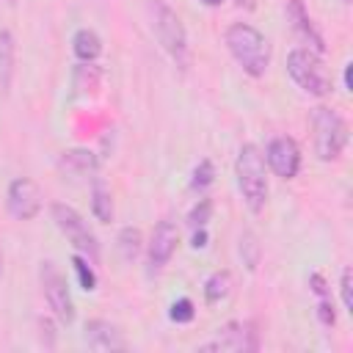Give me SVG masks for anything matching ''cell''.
<instances>
[{"label":"cell","instance_id":"obj_1","mask_svg":"<svg viewBox=\"0 0 353 353\" xmlns=\"http://www.w3.org/2000/svg\"><path fill=\"white\" fill-rule=\"evenodd\" d=\"M226 47L232 52V58L243 66L245 74L251 77H262L268 72L270 63V47L268 39L248 22H234L226 30Z\"/></svg>","mask_w":353,"mask_h":353},{"label":"cell","instance_id":"obj_2","mask_svg":"<svg viewBox=\"0 0 353 353\" xmlns=\"http://www.w3.org/2000/svg\"><path fill=\"white\" fill-rule=\"evenodd\" d=\"M237 188L243 193V201L251 212H262L268 201V174H265V154L254 143H243L234 160Z\"/></svg>","mask_w":353,"mask_h":353},{"label":"cell","instance_id":"obj_3","mask_svg":"<svg viewBox=\"0 0 353 353\" xmlns=\"http://www.w3.org/2000/svg\"><path fill=\"white\" fill-rule=\"evenodd\" d=\"M149 19H152V30H154L160 47L171 55V61L179 69H188V61H190L188 33H185V25L176 17V11L171 6H165L163 0H149Z\"/></svg>","mask_w":353,"mask_h":353},{"label":"cell","instance_id":"obj_4","mask_svg":"<svg viewBox=\"0 0 353 353\" xmlns=\"http://www.w3.org/2000/svg\"><path fill=\"white\" fill-rule=\"evenodd\" d=\"M312 130H314V154L323 163L339 160L347 146V121L334 108H314L312 113Z\"/></svg>","mask_w":353,"mask_h":353},{"label":"cell","instance_id":"obj_5","mask_svg":"<svg viewBox=\"0 0 353 353\" xmlns=\"http://www.w3.org/2000/svg\"><path fill=\"white\" fill-rule=\"evenodd\" d=\"M287 74L292 77V83L312 94V97H325L331 91V80L328 72L323 66L320 52L309 50V47H292L287 55Z\"/></svg>","mask_w":353,"mask_h":353},{"label":"cell","instance_id":"obj_6","mask_svg":"<svg viewBox=\"0 0 353 353\" xmlns=\"http://www.w3.org/2000/svg\"><path fill=\"white\" fill-rule=\"evenodd\" d=\"M50 215H52L58 232L72 243V248H74L80 256H85L91 265H97V262H99V243H97L94 232L88 229V223L83 221V215H80L74 207L63 204V201H55V204L50 207Z\"/></svg>","mask_w":353,"mask_h":353},{"label":"cell","instance_id":"obj_7","mask_svg":"<svg viewBox=\"0 0 353 353\" xmlns=\"http://www.w3.org/2000/svg\"><path fill=\"white\" fill-rule=\"evenodd\" d=\"M39 276H41V292H44L47 306L52 309V314L61 323L69 325L74 320V303H72V292H69L66 276L55 268V262H41Z\"/></svg>","mask_w":353,"mask_h":353},{"label":"cell","instance_id":"obj_8","mask_svg":"<svg viewBox=\"0 0 353 353\" xmlns=\"http://www.w3.org/2000/svg\"><path fill=\"white\" fill-rule=\"evenodd\" d=\"M6 207H8V215L17 218V221H30L39 215L41 210V190L33 179L28 176H17L8 190H6Z\"/></svg>","mask_w":353,"mask_h":353},{"label":"cell","instance_id":"obj_9","mask_svg":"<svg viewBox=\"0 0 353 353\" xmlns=\"http://www.w3.org/2000/svg\"><path fill=\"white\" fill-rule=\"evenodd\" d=\"M265 160H268L270 171L281 179H295L301 171V149L290 135L273 138L265 149Z\"/></svg>","mask_w":353,"mask_h":353},{"label":"cell","instance_id":"obj_10","mask_svg":"<svg viewBox=\"0 0 353 353\" xmlns=\"http://www.w3.org/2000/svg\"><path fill=\"white\" fill-rule=\"evenodd\" d=\"M176 243H179V232L171 221H160L152 232V240H149V265L152 270H163L174 251H176Z\"/></svg>","mask_w":353,"mask_h":353},{"label":"cell","instance_id":"obj_11","mask_svg":"<svg viewBox=\"0 0 353 353\" xmlns=\"http://www.w3.org/2000/svg\"><path fill=\"white\" fill-rule=\"evenodd\" d=\"M256 347V331H248V325L243 323H226L223 328H218V336L207 345H201V350H254Z\"/></svg>","mask_w":353,"mask_h":353},{"label":"cell","instance_id":"obj_12","mask_svg":"<svg viewBox=\"0 0 353 353\" xmlns=\"http://www.w3.org/2000/svg\"><path fill=\"white\" fill-rule=\"evenodd\" d=\"M85 342L91 350H99V353H113V350L127 347L121 331L108 320H88L85 323Z\"/></svg>","mask_w":353,"mask_h":353},{"label":"cell","instance_id":"obj_13","mask_svg":"<svg viewBox=\"0 0 353 353\" xmlns=\"http://www.w3.org/2000/svg\"><path fill=\"white\" fill-rule=\"evenodd\" d=\"M287 17H290V22H292V30L303 39V44H306L309 50H314V52L323 55V52H325V41H323L320 30L314 28L309 11L303 8V0H290V6H287Z\"/></svg>","mask_w":353,"mask_h":353},{"label":"cell","instance_id":"obj_14","mask_svg":"<svg viewBox=\"0 0 353 353\" xmlns=\"http://www.w3.org/2000/svg\"><path fill=\"white\" fill-rule=\"evenodd\" d=\"M14 63H17V41L11 30H0V88L8 94L14 80Z\"/></svg>","mask_w":353,"mask_h":353},{"label":"cell","instance_id":"obj_15","mask_svg":"<svg viewBox=\"0 0 353 353\" xmlns=\"http://www.w3.org/2000/svg\"><path fill=\"white\" fill-rule=\"evenodd\" d=\"M72 50H74V55H77L83 63H91V61H97L99 52H102V39H99L94 30L80 28V30L74 33V39H72Z\"/></svg>","mask_w":353,"mask_h":353},{"label":"cell","instance_id":"obj_16","mask_svg":"<svg viewBox=\"0 0 353 353\" xmlns=\"http://www.w3.org/2000/svg\"><path fill=\"white\" fill-rule=\"evenodd\" d=\"M61 165L72 174H91L97 171V157L88 149H69L61 154Z\"/></svg>","mask_w":353,"mask_h":353},{"label":"cell","instance_id":"obj_17","mask_svg":"<svg viewBox=\"0 0 353 353\" xmlns=\"http://www.w3.org/2000/svg\"><path fill=\"white\" fill-rule=\"evenodd\" d=\"M91 212L97 215V221L108 223L113 218V199H110V190L105 188V182H94L91 188Z\"/></svg>","mask_w":353,"mask_h":353},{"label":"cell","instance_id":"obj_18","mask_svg":"<svg viewBox=\"0 0 353 353\" xmlns=\"http://www.w3.org/2000/svg\"><path fill=\"white\" fill-rule=\"evenodd\" d=\"M229 290H232V276H229L226 270H218V273H212V276L204 281V298H207L210 303H218L221 298H226Z\"/></svg>","mask_w":353,"mask_h":353},{"label":"cell","instance_id":"obj_19","mask_svg":"<svg viewBox=\"0 0 353 353\" xmlns=\"http://www.w3.org/2000/svg\"><path fill=\"white\" fill-rule=\"evenodd\" d=\"M119 251H121V256L127 262H132L138 256V251H141V232L132 229V226H124L119 232Z\"/></svg>","mask_w":353,"mask_h":353},{"label":"cell","instance_id":"obj_20","mask_svg":"<svg viewBox=\"0 0 353 353\" xmlns=\"http://www.w3.org/2000/svg\"><path fill=\"white\" fill-rule=\"evenodd\" d=\"M99 69L97 66H91V63H80L77 69H74V88L77 91H94L97 85H99Z\"/></svg>","mask_w":353,"mask_h":353},{"label":"cell","instance_id":"obj_21","mask_svg":"<svg viewBox=\"0 0 353 353\" xmlns=\"http://www.w3.org/2000/svg\"><path fill=\"white\" fill-rule=\"evenodd\" d=\"M72 268H74V273H77V281H80V287L85 290V292H91V290H97V273H94V268H91V262L85 259V256H72Z\"/></svg>","mask_w":353,"mask_h":353},{"label":"cell","instance_id":"obj_22","mask_svg":"<svg viewBox=\"0 0 353 353\" xmlns=\"http://www.w3.org/2000/svg\"><path fill=\"white\" fill-rule=\"evenodd\" d=\"M240 256H243L248 270H256V265H259V243H256V237L251 232H245L240 237Z\"/></svg>","mask_w":353,"mask_h":353},{"label":"cell","instance_id":"obj_23","mask_svg":"<svg viewBox=\"0 0 353 353\" xmlns=\"http://www.w3.org/2000/svg\"><path fill=\"white\" fill-rule=\"evenodd\" d=\"M212 176H215V168L210 160H201L196 168H193V179H190V188L193 190H204L207 185H212Z\"/></svg>","mask_w":353,"mask_h":353},{"label":"cell","instance_id":"obj_24","mask_svg":"<svg viewBox=\"0 0 353 353\" xmlns=\"http://www.w3.org/2000/svg\"><path fill=\"white\" fill-rule=\"evenodd\" d=\"M168 317H171L174 323H190V320L196 317V306H193V301H190V298H179V301H174Z\"/></svg>","mask_w":353,"mask_h":353},{"label":"cell","instance_id":"obj_25","mask_svg":"<svg viewBox=\"0 0 353 353\" xmlns=\"http://www.w3.org/2000/svg\"><path fill=\"white\" fill-rule=\"evenodd\" d=\"M210 215H212V201L210 199H199L193 204V210L188 212V221H190V226H207Z\"/></svg>","mask_w":353,"mask_h":353},{"label":"cell","instance_id":"obj_26","mask_svg":"<svg viewBox=\"0 0 353 353\" xmlns=\"http://www.w3.org/2000/svg\"><path fill=\"white\" fill-rule=\"evenodd\" d=\"M339 292H342V306H345V312L353 314V273H350V268H342Z\"/></svg>","mask_w":353,"mask_h":353},{"label":"cell","instance_id":"obj_27","mask_svg":"<svg viewBox=\"0 0 353 353\" xmlns=\"http://www.w3.org/2000/svg\"><path fill=\"white\" fill-rule=\"evenodd\" d=\"M317 317H320V323H323L325 328H331V325L336 323V312H334V303H331L328 295L317 301Z\"/></svg>","mask_w":353,"mask_h":353},{"label":"cell","instance_id":"obj_28","mask_svg":"<svg viewBox=\"0 0 353 353\" xmlns=\"http://www.w3.org/2000/svg\"><path fill=\"white\" fill-rule=\"evenodd\" d=\"M309 284H312V290H314L317 298H325V295H328V290H325V279H323L320 273H312V276H309Z\"/></svg>","mask_w":353,"mask_h":353},{"label":"cell","instance_id":"obj_29","mask_svg":"<svg viewBox=\"0 0 353 353\" xmlns=\"http://www.w3.org/2000/svg\"><path fill=\"white\" fill-rule=\"evenodd\" d=\"M193 248H204L207 245V232H204V226H199V232H193V243H190Z\"/></svg>","mask_w":353,"mask_h":353},{"label":"cell","instance_id":"obj_30","mask_svg":"<svg viewBox=\"0 0 353 353\" xmlns=\"http://www.w3.org/2000/svg\"><path fill=\"white\" fill-rule=\"evenodd\" d=\"M350 69H353V63H345V88L347 91H353V85H350Z\"/></svg>","mask_w":353,"mask_h":353},{"label":"cell","instance_id":"obj_31","mask_svg":"<svg viewBox=\"0 0 353 353\" xmlns=\"http://www.w3.org/2000/svg\"><path fill=\"white\" fill-rule=\"evenodd\" d=\"M201 3H204V6H221L223 0H201Z\"/></svg>","mask_w":353,"mask_h":353},{"label":"cell","instance_id":"obj_32","mask_svg":"<svg viewBox=\"0 0 353 353\" xmlns=\"http://www.w3.org/2000/svg\"><path fill=\"white\" fill-rule=\"evenodd\" d=\"M0 273H3V256H0Z\"/></svg>","mask_w":353,"mask_h":353},{"label":"cell","instance_id":"obj_33","mask_svg":"<svg viewBox=\"0 0 353 353\" xmlns=\"http://www.w3.org/2000/svg\"><path fill=\"white\" fill-rule=\"evenodd\" d=\"M342 3H350V0H342Z\"/></svg>","mask_w":353,"mask_h":353}]
</instances>
